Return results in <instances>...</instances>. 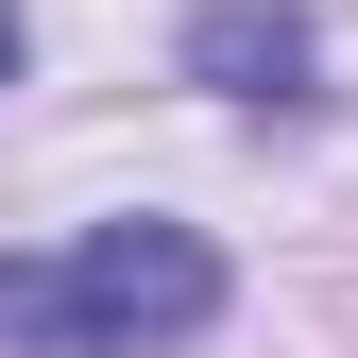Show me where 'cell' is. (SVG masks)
Wrapping results in <instances>:
<instances>
[{"instance_id":"cell-1","label":"cell","mask_w":358,"mask_h":358,"mask_svg":"<svg viewBox=\"0 0 358 358\" xmlns=\"http://www.w3.org/2000/svg\"><path fill=\"white\" fill-rule=\"evenodd\" d=\"M222 324V256L188 222H85L69 256H0V341L17 358H137Z\"/></svg>"},{"instance_id":"cell-3","label":"cell","mask_w":358,"mask_h":358,"mask_svg":"<svg viewBox=\"0 0 358 358\" xmlns=\"http://www.w3.org/2000/svg\"><path fill=\"white\" fill-rule=\"evenodd\" d=\"M0 85H17V0H0Z\"/></svg>"},{"instance_id":"cell-2","label":"cell","mask_w":358,"mask_h":358,"mask_svg":"<svg viewBox=\"0 0 358 358\" xmlns=\"http://www.w3.org/2000/svg\"><path fill=\"white\" fill-rule=\"evenodd\" d=\"M188 69H205V85H239V103H290V85H307V17H273V0H222V17L188 34Z\"/></svg>"}]
</instances>
